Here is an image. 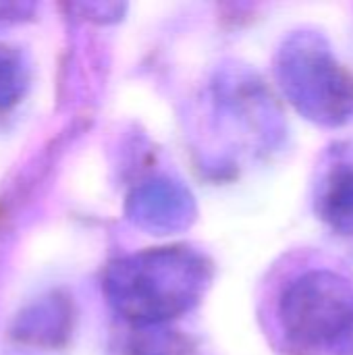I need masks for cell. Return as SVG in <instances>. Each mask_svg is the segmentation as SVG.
<instances>
[{"mask_svg": "<svg viewBox=\"0 0 353 355\" xmlns=\"http://www.w3.org/2000/svg\"><path fill=\"white\" fill-rule=\"evenodd\" d=\"M212 281L210 260L191 248H154L112 262L104 293L112 310L135 324L160 327L200 304Z\"/></svg>", "mask_w": 353, "mask_h": 355, "instance_id": "6da1fadb", "label": "cell"}, {"mask_svg": "<svg viewBox=\"0 0 353 355\" xmlns=\"http://www.w3.org/2000/svg\"><path fill=\"white\" fill-rule=\"evenodd\" d=\"M275 75L293 108L322 127H341L353 119V73L316 31H295L275 56Z\"/></svg>", "mask_w": 353, "mask_h": 355, "instance_id": "7a4b0ae2", "label": "cell"}, {"mask_svg": "<svg viewBox=\"0 0 353 355\" xmlns=\"http://www.w3.org/2000/svg\"><path fill=\"white\" fill-rule=\"evenodd\" d=\"M279 322L298 349H331L353 333V285L331 270L293 279L279 300Z\"/></svg>", "mask_w": 353, "mask_h": 355, "instance_id": "3957f363", "label": "cell"}, {"mask_svg": "<svg viewBox=\"0 0 353 355\" xmlns=\"http://www.w3.org/2000/svg\"><path fill=\"white\" fill-rule=\"evenodd\" d=\"M125 212L135 227L154 235L185 231L198 214L189 189L164 177L137 185L127 198Z\"/></svg>", "mask_w": 353, "mask_h": 355, "instance_id": "277c9868", "label": "cell"}, {"mask_svg": "<svg viewBox=\"0 0 353 355\" xmlns=\"http://www.w3.org/2000/svg\"><path fill=\"white\" fill-rule=\"evenodd\" d=\"M71 306L60 295H52L29 306L15 322L12 333L27 345H60L71 331Z\"/></svg>", "mask_w": 353, "mask_h": 355, "instance_id": "5b68a950", "label": "cell"}, {"mask_svg": "<svg viewBox=\"0 0 353 355\" xmlns=\"http://www.w3.org/2000/svg\"><path fill=\"white\" fill-rule=\"evenodd\" d=\"M316 212L333 229L353 231V164H335L316 193Z\"/></svg>", "mask_w": 353, "mask_h": 355, "instance_id": "8992f818", "label": "cell"}, {"mask_svg": "<svg viewBox=\"0 0 353 355\" xmlns=\"http://www.w3.org/2000/svg\"><path fill=\"white\" fill-rule=\"evenodd\" d=\"M29 69L25 56L8 46H0V110L12 108L27 92Z\"/></svg>", "mask_w": 353, "mask_h": 355, "instance_id": "52a82bcc", "label": "cell"}, {"mask_svg": "<svg viewBox=\"0 0 353 355\" xmlns=\"http://www.w3.org/2000/svg\"><path fill=\"white\" fill-rule=\"evenodd\" d=\"M131 355H185L187 341L175 331H164L160 327H144L129 341Z\"/></svg>", "mask_w": 353, "mask_h": 355, "instance_id": "ba28073f", "label": "cell"}, {"mask_svg": "<svg viewBox=\"0 0 353 355\" xmlns=\"http://www.w3.org/2000/svg\"><path fill=\"white\" fill-rule=\"evenodd\" d=\"M33 6L25 2H0V25L23 21L31 15Z\"/></svg>", "mask_w": 353, "mask_h": 355, "instance_id": "9c48e42d", "label": "cell"}]
</instances>
